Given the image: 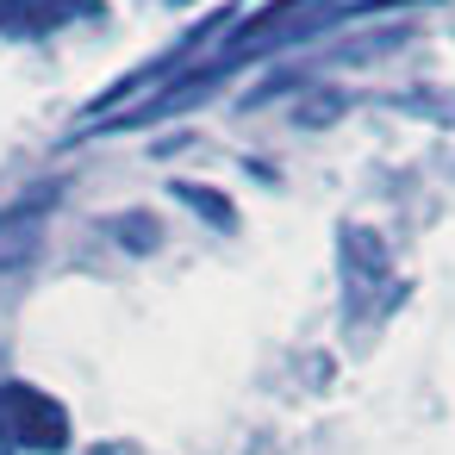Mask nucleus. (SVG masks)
Returning <instances> with one entry per match:
<instances>
[{
  "label": "nucleus",
  "mask_w": 455,
  "mask_h": 455,
  "mask_svg": "<svg viewBox=\"0 0 455 455\" xmlns=\"http://www.w3.org/2000/svg\"><path fill=\"white\" fill-rule=\"evenodd\" d=\"M0 443L20 455H69L76 443L69 405L32 380H0Z\"/></svg>",
  "instance_id": "1"
},
{
  "label": "nucleus",
  "mask_w": 455,
  "mask_h": 455,
  "mask_svg": "<svg viewBox=\"0 0 455 455\" xmlns=\"http://www.w3.org/2000/svg\"><path fill=\"white\" fill-rule=\"evenodd\" d=\"M107 13V0H0V38L7 44H38L69 26H88Z\"/></svg>",
  "instance_id": "2"
},
{
  "label": "nucleus",
  "mask_w": 455,
  "mask_h": 455,
  "mask_svg": "<svg viewBox=\"0 0 455 455\" xmlns=\"http://www.w3.org/2000/svg\"><path fill=\"white\" fill-rule=\"evenodd\" d=\"M175 200H188L194 212H206L219 231H237V212L225 206V194H212V188H194V181H175Z\"/></svg>",
  "instance_id": "3"
},
{
  "label": "nucleus",
  "mask_w": 455,
  "mask_h": 455,
  "mask_svg": "<svg viewBox=\"0 0 455 455\" xmlns=\"http://www.w3.org/2000/svg\"><path fill=\"white\" fill-rule=\"evenodd\" d=\"M393 107H399V113H411V119H436V125H455V94H399Z\"/></svg>",
  "instance_id": "4"
},
{
  "label": "nucleus",
  "mask_w": 455,
  "mask_h": 455,
  "mask_svg": "<svg viewBox=\"0 0 455 455\" xmlns=\"http://www.w3.org/2000/svg\"><path fill=\"white\" fill-rule=\"evenodd\" d=\"M113 237H125V243H132L138 256L163 243V231H156V219H113Z\"/></svg>",
  "instance_id": "5"
},
{
  "label": "nucleus",
  "mask_w": 455,
  "mask_h": 455,
  "mask_svg": "<svg viewBox=\"0 0 455 455\" xmlns=\"http://www.w3.org/2000/svg\"><path fill=\"white\" fill-rule=\"evenodd\" d=\"M175 7H194V0H175Z\"/></svg>",
  "instance_id": "6"
}]
</instances>
